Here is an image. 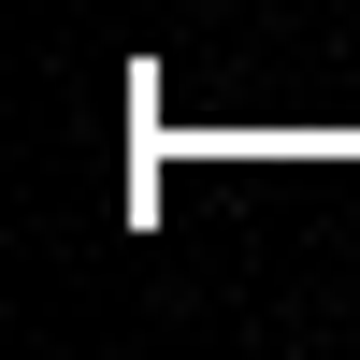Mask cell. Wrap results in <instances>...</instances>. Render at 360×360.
I'll use <instances>...</instances> for the list:
<instances>
[]
</instances>
